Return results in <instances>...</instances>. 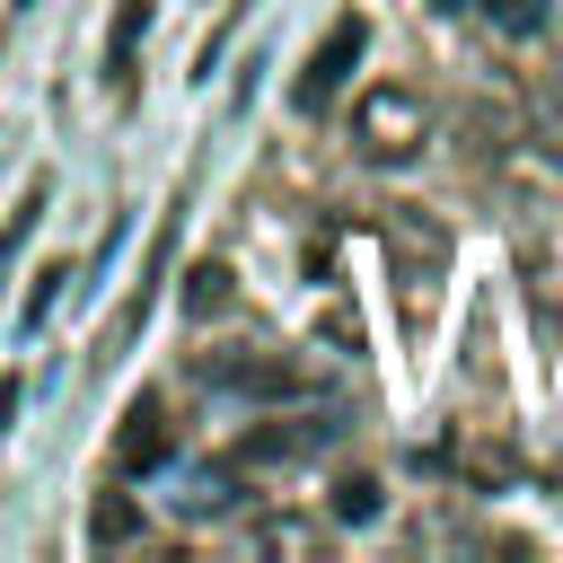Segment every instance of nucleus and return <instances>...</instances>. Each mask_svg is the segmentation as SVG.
<instances>
[{"mask_svg": "<svg viewBox=\"0 0 563 563\" xmlns=\"http://www.w3.org/2000/svg\"><path fill=\"white\" fill-rule=\"evenodd\" d=\"M352 150L369 167H413L431 150V106L405 88V79H378L361 106H352Z\"/></svg>", "mask_w": 563, "mask_h": 563, "instance_id": "f257e3e1", "label": "nucleus"}, {"mask_svg": "<svg viewBox=\"0 0 563 563\" xmlns=\"http://www.w3.org/2000/svg\"><path fill=\"white\" fill-rule=\"evenodd\" d=\"M202 387H229V396H308V361L273 352V343H220L194 361Z\"/></svg>", "mask_w": 563, "mask_h": 563, "instance_id": "f03ea898", "label": "nucleus"}, {"mask_svg": "<svg viewBox=\"0 0 563 563\" xmlns=\"http://www.w3.org/2000/svg\"><path fill=\"white\" fill-rule=\"evenodd\" d=\"M361 53H369V18H361V9H343V18L325 26V44L308 53L299 88H290V97H299V114H325V106L343 97V79H352V62H361Z\"/></svg>", "mask_w": 563, "mask_h": 563, "instance_id": "7ed1b4c3", "label": "nucleus"}, {"mask_svg": "<svg viewBox=\"0 0 563 563\" xmlns=\"http://www.w3.org/2000/svg\"><path fill=\"white\" fill-rule=\"evenodd\" d=\"M167 457H176L167 396H132V405H123V431H114V475H158Z\"/></svg>", "mask_w": 563, "mask_h": 563, "instance_id": "20e7f679", "label": "nucleus"}, {"mask_svg": "<svg viewBox=\"0 0 563 563\" xmlns=\"http://www.w3.org/2000/svg\"><path fill=\"white\" fill-rule=\"evenodd\" d=\"M317 449H334V422L325 413H290V422L246 431L238 440V466H290V457H317Z\"/></svg>", "mask_w": 563, "mask_h": 563, "instance_id": "39448f33", "label": "nucleus"}, {"mask_svg": "<svg viewBox=\"0 0 563 563\" xmlns=\"http://www.w3.org/2000/svg\"><path fill=\"white\" fill-rule=\"evenodd\" d=\"M440 466H449L457 484H475V493H501V484L519 475V457H510V449H493V440H475V431H457V440L440 449Z\"/></svg>", "mask_w": 563, "mask_h": 563, "instance_id": "423d86ee", "label": "nucleus"}, {"mask_svg": "<svg viewBox=\"0 0 563 563\" xmlns=\"http://www.w3.org/2000/svg\"><path fill=\"white\" fill-rule=\"evenodd\" d=\"M528 150L563 167V70H545V79L528 88Z\"/></svg>", "mask_w": 563, "mask_h": 563, "instance_id": "0eeeda50", "label": "nucleus"}, {"mask_svg": "<svg viewBox=\"0 0 563 563\" xmlns=\"http://www.w3.org/2000/svg\"><path fill=\"white\" fill-rule=\"evenodd\" d=\"M519 273L537 290V343H554V317H563V264H554V246H519Z\"/></svg>", "mask_w": 563, "mask_h": 563, "instance_id": "6e6552de", "label": "nucleus"}, {"mask_svg": "<svg viewBox=\"0 0 563 563\" xmlns=\"http://www.w3.org/2000/svg\"><path fill=\"white\" fill-rule=\"evenodd\" d=\"M88 537H97V545H132V537H141V510H132L123 493H97V510H88Z\"/></svg>", "mask_w": 563, "mask_h": 563, "instance_id": "1a4fd4ad", "label": "nucleus"}, {"mask_svg": "<svg viewBox=\"0 0 563 563\" xmlns=\"http://www.w3.org/2000/svg\"><path fill=\"white\" fill-rule=\"evenodd\" d=\"M246 545L290 554V545H325V528H317V519H255V528H246Z\"/></svg>", "mask_w": 563, "mask_h": 563, "instance_id": "9d476101", "label": "nucleus"}, {"mask_svg": "<svg viewBox=\"0 0 563 563\" xmlns=\"http://www.w3.org/2000/svg\"><path fill=\"white\" fill-rule=\"evenodd\" d=\"M484 18H493L501 35H545L554 9H545V0H484Z\"/></svg>", "mask_w": 563, "mask_h": 563, "instance_id": "9b49d317", "label": "nucleus"}, {"mask_svg": "<svg viewBox=\"0 0 563 563\" xmlns=\"http://www.w3.org/2000/svg\"><path fill=\"white\" fill-rule=\"evenodd\" d=\"M194 317H220L229 308V264H194V290H185Z\"/></svg>", "mask_w": 563, "mask_h": 563, "instance_id": "f8f14e48", "label": "nucleus"}, {"mask_svg": "<svg viewBox=\"0 0 563 563\" xmlns=\"http://www.w3.org/2000/svg\"><path fill=\"white\" fill-rule=\"evenodd\" d=\"M334 519H352V528L378 519V484H369V475H343V484H334Z\"/></svg>", "mask_w": 563, "mask_h": 563, "instance_id": "ddd939ff", "label": "nucleus"}, {"mask_svg": "<svg viewBox=\"0 0 563 563\" xmlns=\"http://www.w3.org/2000/svg\"><path fill=\"white\" fill-rule=\"evenodd\" d=\"M141 26H150V0H123V18H114V70H132V44H141Z\"/></svg>", "mask_w": 563, "mask_h": 563, "instance_id": "4468645a", "label": "nucleus"}, {"mask_svg": "<svg viewBox=\"0 0 563 563\" xmlns=\"http://www.w3.org/2000/svg\"><path fill=\"white\" fill-rule=\"evenodd\" d=\"M53 282H62V273H35V290H26V308H18V325H26V334L44 325V308H53Z\"/></svg>", "mask_w": 563, "mask_h": 563, "instance_id": "2eb2a0df", "label": "nucleus"}, {"mask_svg": "<svg viewBox=\"0 0 563 563\" xmlns=\"http://www.w3.org/2000/svg\"><path fill=\"white\" fill-rule=\"evenodd\" d=\"M440 9H457V0H440Z\"/></svg>", "mask_w": 563, "mask_h": 563, "instance_id": "dca6fc26", "label": "nucleus"}]
</instances>
